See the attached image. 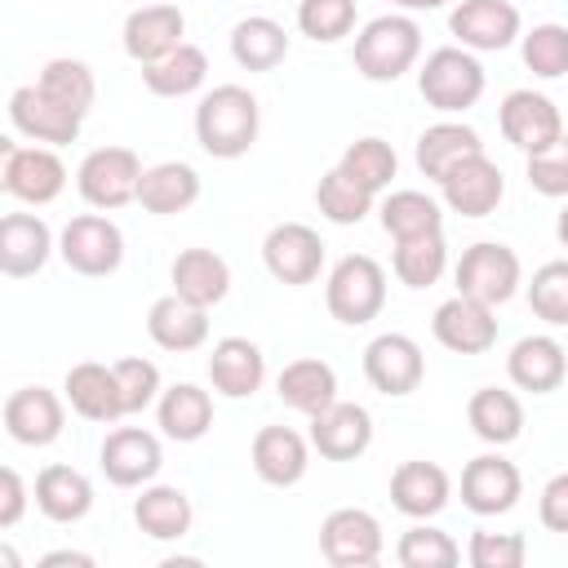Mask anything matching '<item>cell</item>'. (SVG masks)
<instances>
[{"label":"cell","mask_w":568,"mask_h":568,"mask_svg":"<svg viewBox=\"0 0 568 568\" xmlns=\"http://www.w3.org/2000/svg\"><path fill=\"white\" fill-rule=\"evenodd\" d=\"M257 129H262V111L244 84H217L195 106V142L213 160L248 155V146L257 142Z\"/></svg>","instance_id":"6da1fadb"},{"label":"cell","mask_w":568,"mask_h":568,"mask_svg":"<svg viewBox=\"0 0 568 568\" xmlns=\"http://www.w3.org/2000/svg\"><path fill=\"white\" fill-rule=\"evenodd\" d=\"M422 58V27L408 13H382L355 36V71L373 84H390Z\"/></svg>","instance_id":"7a4b0ae2"},{"label":"cell","mask_w":568,"mask_h":568,"mask_svg":"<svg viewBox=\"0 0 568 568\" xmlns=\"http://www.w3.org/2000/svg\"><path fill=\"white\" fill-rule=\"evenodd\" d=\"M417 93L426 98V106L457 115L466 106H475L484 98V67L470 49L444 44L435 53H426L422 71H417Z\"/></svg>","instance_id":"3957f363"},{"label":"cell","mask_w":568,"mask_h":568,"mask_svg":"<svg viewBox=\"0 0 568 568\" xmlns=\"http://www.w3.org/2000/svg\"><path fill=\"white\" fill-rule=\"evenodd\" d=\"M324 302H328V315L337 324H368L382 315L386 306V271L368 257V253H346L333 271H328V284H324Z\"/></svg>","instance_id":"277c9868"},{"label":"cell","mask_w":568,"mask_h":568,"mask_svg":"<svg viewBox=\"0 0 568 568\" xmlns=\"http://www.w3.org/2000/svg\"><path fill=\"white\" fill-rule=\"evenodd\" d=\"M138 182H142V160L129 146H98L75 169V186H80L84 204H93L102 213L138 200Z\"/></svg>","instance_id":"5b68a950"},{"label":"cell","mask_w":568,"mask_h":568,"mask_svg":"<svg viewBox=\"0 0 568 568\" xmlns=\"http://www.w3.org/2000/svg\"><path fill=\"white\" fill-rule=\"evenodd\" d=\"M58 253H62V262L75 275L98 280V275L120 271V262H124V231L111 217H102V213H80V217H71L62 226Z\"/></svg>","instance_id":"8992f818"},{"label":"cell","mask_w":568,"mask_h":568,"mask_svg":"<svg viewBox=\"0 0 568 568\" xmlns=\"http://www.w3.org/2000/svg\"><path fill=\"white\" fill-rule=\"evenodd\" d=\"M453 275H457V293L479 297V302H488V306L510 302V297L519 293V284H524V266H519L515 248L493 244V240L470 244V248L462 253V262H457Z\"/></svg>","instance_id":"52a82bcc"},{"label":"cell","mask_w":568,"mask_h":568,"mask_svg":"<svg viewBox=\"0 0 568 568\" xmlns=\"http://www.w3.org/2000/svg\"><path fill=\"white\" fill-rule=\"evenodd\" d=\"M382 524L377 515L359 510V506H342L320 524V555L333 568H368L382 559Z\"/></svg>","instance_id":"ba28073f"},{"label":"cell","mask_w":568,"mask_h":568,"mask_svg":"<svg viewBox=\"0 0 568 568\" xmlns=\"http://www.w3.org/2000/svg\"><path fill=\"white\" fill-rule=\"evenodd\" d=\"M501 133L515 151L524 155H537V151H550L559 138H564V120H559V106L546 98V93H532V89H510L501 98Z\"/></svg>","instance_id":"9c48e42d"},{"label":"cell","mask_w":568,"mask_h":568,"mask_svg":"<svg viewBox=\"0 0 568 568\" xmlns=\"http://www.w3.org/2000/svg\"><path fill=\"white\" fill-rule=\"evenodd\" d=\"M364 377L373 390H382L390 399L413 395L426 377V355L408 333H377L364 346Z\"/></svg>","instance_id":"30bf717a"},{"label":"cell","mask_w":568,"mask_h":568,"mask_svg":"<svg viewBox=\"0 0 568 568\" xmlns=\"http://www.w3.org/2000/svg\"><path fill=\"white\" fill-rule=\"evenodd\" d=\"M4 151V191L22 204H53L67 186V164L58 160L53 146H13L0 142Z\"/></svg>","instance_id":"8fae6325"},{"label":"cell","mask_w":568,"mask_h":568,"mask_svg":"<svg viewBox=\"0 0 568 568\" xmlns=\"http://www.w3.org/2000/svg\"><path fill=\"white\" fill-rule=\"evenodd\" d=\"M430 333L453 355H484V351L497 346V315H493L488 302L466 297V293H453L448 302L435 306Z\"/></svg>","instance_id":"7c38bea8"},{"label":"cell","mask_w":568,"mask_h":568,"mask_svg":"<svg viewBox=\"0 0 568 568\" xmlns=\"http://www.w3.org/2000/svg\"><path fill=\"white\" fill-rule=\"evenodd\" d=\"M9 120L18 133H27L31 142H44V146H67L80 138V124L84 115L71 111L67 102H58L53 93H44L40 84H22L13 89L9 98Z\"/></svg>","instance_id":"4fadbf2b"},{"label":"cell","mask_w":568,"mask_h":568,"mask_svg":"<svg viewBox=\"0 0 568 568\" xmlns=\"http://www.w3.org/2000/svg\"><path fill=\"white\" fill-rule=\"evenodd\" d=\"M262 262H266V271H271L280 284L302 288V284H311V280L320 275V266H324V240H320L306 222H280V226H271L266 240H262Z\"/></svg>","instance_id":"5bb4252c"},{"label":"cell","mask_w":568,"mask_h":568,"mask_svg":"<svg viewBox=\"0 0 568 568\" xmlns=\"http://www.w3.org/2000/svg\"><path fill=\"white\" fill-rule=\"evenodd\" d=\"M98 462H102V475L115 484V488H142L160 475L164 466V448L151 430L142 426H115L102 448H98Z\"/></svg>","instance_id":"9a60e30c"},{"label":"cell","mask_w":568,"mask_h":568,"mask_svg":"<svg viewBox=\"0 0 568 568\" xmlns=\"http://www.w3.org/2000/svg\"><path fill=\"white\" fill-rule=\"evenodd\" d=\"M524 497V475L501 453H479L462 470V506L470 515H506Z\"/></svg>","instance_id":"2e32d148"},{"label":"cell","mask_w":568,"mask_h":568,"mask_svg":"<svg viewBox=\"0 0 568 568\" xmlns=\"http://www.w3.org/2000/svg\"><path fill=\"white\" fill-rule=\"evenodd\" d=\"M439 191H444V204L462 217H488L501 195H506V178L501 169L479 151V155H466L457 160L444 178H439Z\"/></svg>","instance_id":"e0dca14e"},{"label":"cell","mask_w":568,"mask_h":568,"mask_svg":"<svg viewBox=\"0 0 568 568\" xmlns=\"http://www.w3.org/2000/svg\"><path fill=\"white\" fill-rule=\"evenodd\" d=\"M448 31L470 53H497L519 40V9L510 0H462L448 13Z\"/></svg>","instance_id":"ac0fdd59"},{"label":"cell","mask_w":568,"mask_h":568,"mask_svg":"<svg viewBox=\"0 0 568 568\" xmlns=\"http://www.w3.org/2000/svg\"><path fill=\"white\" fill-rule=\"evenodd\" d=\"M368 444H373V417L364 404L333 399L324 413L311 417V448L324 462H355L368 453Z\"/></svg>","instance_id":"d6986e66"},{"label":"cell","mask_w":568,"mask_h":568,"mask_svg":"<svg viewBox=\"0 0 568 568\" xmlns=\"http://www.w3.org/2000/svg\"><path fill=\"white\" fill-rule=\"evenodd\" d=\"M182 31H186V18L178 4L169 0H155V4H138L129 18H124V53L146 67L164 53H173L182 44Z\"/></svg>","instance_id":"ffe728a7"},{"label":"cell","mask_w":568,"mask_h":568,"mask_svg":"<svg viewBox=\"0 0 568 568\" xmlns=\"http://www.w3.org/2000/svg\"><path fill=\"white\" fill-rule=\"evenodd\" d=\"M67 426V413H62V399L44 386H22L4 399V430L9 439L27 444V448H44L62 435Z\"/></svg>","instance_id":"44dd1931"},{"label":"cell","mask_w":568,"mask_h":568,"mask_svg":"<svg viewBox=\"0 0 568 568\" xmlns=\"http://www.w3.org/2000/svg\"><path fill=\"white\" fill-rule=\"evenodd\" d=\"M506 373L519 390H532V395H550L564 386L568 377V355L564 346L550 337V333H532V337H519L506 355Z\"/></svg>","instance_id":"7402d4cb"},{"label":"cell","mask_w":568,"mask_h":568,"mask_svg":"<svg viewBox=\"0 0 568 568\" xmlns=\"http://www.w3.org/2000/svg\"><path fill=\"white\" fill-rule=\"evenodd\" d=\"M53 253V231L36 213H4L0 222V271L9 280L36 275Z\"/></svg>","instance_id":"603a6c76"},{"label":"cell","mask_w":568,"mask_h":568,"mask_svg":"<svg viewBox=\"0 0 568 568\" xmlns=\"http://www.w3.org/2000/svg\"><path fill=\"white\" fill-rule=\"evenodd\" d=\"M453 497V484H448V470L435 466V462H399L395 475H390V506L408 519H430L448 506Z\"/></svg>","instance_id":"cb8c5ba5"},{"label":"cell","mask_w":568,"mask_h":568,"mask_svg":"<svg viewBox=\"0 0 568 568\" xmlns=\"http://www.w3.org/2000/svg\"><path fill=\"white\" fill-rule=\"evenodd\" d=\"M146 333L160 351H173V355H186V351H200L209 342V311L169 293L160 302H151L146 311Z\"/></svg>","instance_id":"d4e9b609"},{"label":"cell","mask_w":568,"mask_h":568,"mask_svg":"<svg viewBox=\"0 0 568 568\" xmlns=\"http://www.w3.org/2000/svg\"><path fill=\"white\" fill-rule=\"evenodd\" d=\"M209 382L226 399H248L266 382V355L248 337H222L209 355Z\"/></svg>","instance_id":"484cf974"},{"label":"cell","mask_w":568,"mask_h":568,"mask_svg":"<svg viewBox=\"0 0 568 568\" xmlns=\"http://www.w3.org/2000/svg\"><path fill=\"white\" fill-rule=\"evenodd\" d=\"M67 404L84 417V422H120L124 417V399H120V382H115V368L98 364V359H84L75 368H67Z\"/></svg>","instance_id":"4316f807"},{"label":"cell","mask_w":568,"mask_h":568,"mask_svg":"<svg viewBox=\"0 0 568 568\" xmlns=\"http://www.w3.org/2000/svg\"><path fill=\"white\" fill-rule=\"evenodd\" d=\"M311 466V444L293 430V426H262L253 435V470L275 484V488H293Z\"/></svg>","instance_id":"83f0119b"},{"label":"cell","mask_w":568,"mask_h":568,"mask_svg":"<svg viewBox=\"0 0 568 568\" xmlns=\"http://www.w3.org/2000/svg\"><path fill=\"white\" fill-rule=\"evenodd\" d=\"M169 280H173V293L178 297H186V302H195V306H217L226 293H231V266H226V257H217L213 248H182L178 257H173V271H169Z\"/></svg>","instance_id":"f1b7e54d"},{"label":"cell","mask_w":568,"mask_h":568,"mask_svg":"<svg viewBox=\"0 0 568 568\" xmlns=\"http://www.w3.org/2000/svg\"><path fill=\"white\" fill-rule=\"evenodd\" d=\"M36 506L53 524H75V519H84L93 510V484L75 466L53 462V466H44L36 475Z\"/></svg>","instance_id":"f546056e"},{"label":"cell","mask_w":568,"mask_h":568,"mask_svg":"<svg viewBox=\"0 0 568 568\" xmlns=\"http://www.w3.org/2000/svg\"><path fill=\"white\" fill-rule=\"evenodd\" d=\"M200 200V173L182 160H160L151 169H142V182H138V204L155 217H169V213H182Z\"/></svg>","instance_id":"4dcf8cb0"},{"label":"cell","mask_w":568,"mask_h":568,"mask_svg":"<svg viewBox=\"0 0 568 568\" xmlns=\"http://www.w3.org/2000/svg\"><path fill=\"white\" fill-rule=\"evenodd\" d=\"M155 417H160V430L178 444H195L209 435L213 426V399L209 390H200L195 382H178L169 390H160L155 399Z\"/></svg>","instance_id":"1f68e13d"},{"label":"cell","mask_w":568,"mask_h":568,"mask_svg":"<svg viewBox=\"0 0 568 568\" xmlns=\"http://www.w3.org/2000/svg\"><path fill=\"white\" fill-rule=\"evenodd\" d=\"M133 519L155 541H182L191 532V497L173 484H142V497L133 501Z\"/></svg>","instance_id":"d6a6232c"},{"label":"cell","mask_w":568,"mask_h":568,"mask_svg":"<svg viewBox=\"0 0 568 568\" xmlns=\"http://www.w3.org/2000/svg\"><path fill=\"white\" fill-rule=\"evenodd\" d=\"M275 390H280V399H284L288 408L315 417V413H324V408L337 399V373H333V364H324V359H293V364L280 368Z\"/></svg>","instance_id":"836d02e7"},{"label":"cell","mask_w":568,"mask_h":568,"mask_svg":"<svg viewBox=\"0 0 568 568\" xmlns=\"http://www.w3.org/2000/svg\"><path fill=\"white\" fill-rule=\"evenodd\" d=\"M466 422L484 444L501 448V444H515L524 435V404L501 386H479L466 404Z\"/></svg>","instance_id":"e575fe53"},{"label":"cell","mask_w":568,"mask_h":568,"mask_svg":"<svg viewBox=\"0 0 568 568\" xmlns=\"http://www.w3.org/2000/svg\"><path fill=\"white\" fill-rule=\"evenodd\" d=\"M204 80H209V58H204V49H195L186 40L173 53H164V58L142 67V84L155 98H191Z\"/></svg>","instance_id":"d590c367"},{"label":"cell","mask_w":568,"mask_h":568,"mask_svg":"<svg viewBox=\"0 0 568 568\" xmlns=\"http://www.w3.org/2000/svg\"><path fill=\"white\" fill-rule=\"evenodd\" d=\"M479 151H484V142H479V133H475L470 124L439 120V124L422 129V138H417V169H422L426 178H435V182H439L457 160L479 155Z\"/></svg>","instance_id":"8d00e7d4"},{"label":"cell","mask_w":568,"mask_h":568,"mask_svg":"<svg viewBox=\"0 0 568 568\" xmlns=\"http://www.w3.org/2000/svg\"><path fill=\"white\" fill-rule=\"evenodd\" d=\"M288 53V31L275 22V18H244L235 22L231 31V58L244 67V71H271L280 67Z\"/></svg>","instance_id":"74e56055"},{"label":"cell","mask_w":568,"mask_h":568,"mask_svg":"<svg viewBox=\"0 0 568 568\" xmlns=\"http://www.w3.org/2000/svg\"><path fill=\"white\" fill-rule=\"evenodd\" d=\"M382 231L390 240L430 235V231H444V213L426 191H390L382 200Z\"/></svg>","instance_id":"f35d334b"},{"label":"cell","mask_w":568,"mask_h":568,"mask_svg":"<svg viewBox=\"0 0 568 568\" xmlns=\"http://www.w3.org/2000/svg\"><path fill=\"white\" fill-rule=\"evenodd\" d=\"M399 284L408 288H430L444 266H448V244H444V231H430V235H413V240H395V257H390Z\"/></svg>","instance_id":"ab89813d"},{"label":"cell","mask_w":568,"mask_h":568,"mask_svg":"<svg viewBox=\"0 0 568 568\" xmlns=\"http://www.w3.org/2000/svg\"><path fill=\"white\" fill-rule=\"evenodd\" d=\"M315 209L333 222V226H355V222H364L368 213H373V191H364L355 178H346L337 164L320 178V186H315Z\"/></svg>","instance_id":"60d3db41"},{"label":"cell","mask_w":568,"mask_h":568,"mask_svg":"<svg viewBox=\"0 0 568 568\" xmlns=\"http://www.w3.org/2000/svg\"><path fill=\"white\" fill-rule=\"evenodd\" d=\"M36 84L44 93H53L58 102H67L71 111H80V115H89V106L98 98V80L89 71V62H80V58H49L40 67V80Z\"/></svg>","instance_id":"b9f144b4"},{"label":"cell","mask_w":568,"mask_h":568,"mask_svg":"<svg viewBox=\"0 0 568 568\" xmlns=\"http://www.w3.org/2000/svg\"><path fill=\"white\" fill-rule=\"evenodd\" d=\"M337 169H342L346 178H355L364 191L377 195V191L390 186L399 160H395V146H390V142H382V138H359V142H351V146L342 151Z\"/></svg>","instance_id":"7bdbcfd3"},{"label":"cell","mask_w":568,"mask_h":568,"mask_svg":"<svg viewBox=\"0 0 568 568\" xmlns=\"http://www.w3.org/2000/svg\"><path fill=\"white\" fill-rule=\"evenodd\" d=\"M519 53H524V67L541 80L568 75V27L564 22H537L532 31L519 36Z\"/></svg>","instance_id":"ee69618b"},{"label":"cell","mask_w":568,"mask_h":568,"mask_svg":"<svg viewBox=\"0 0 568 568\" xmlns=\"http://www.w3.org/2000/svg\"><path fill=\"white\" fill-rule=\"evenodd\" d=\"M395 559L404 568H453L462 559V546L444 532V528H430V524H413L399 546H395Z\"/></svg>","instance_id":"f6af8a7d"},{"label":"cell","mask_w":568,"mask_h":568,"mask_svg":"<svg viewBox=\"0 0 568 568\" xmlns=\"http://www.w3.org/2000/svg\"><path fill=\"white\" fill-rule=\"evenodd\" d=\"M528 306H532V315L546 320L550 328H568V257L546 262V266L532 271Z\"/></svg>","instance_id":"bcb514c9"},{"label":"cell","mask_w":568,"mask_h":568,"mask_svg":"<svg viewBox=\"0 0 568 568\" xmlns=\"http://www.w3.org/2000/svg\"><path fill=\"white\" fill-rule=\"evenodd\" d=\"M297 31L315 44H333L355 31V0H302Z\"/></svg>","instance_id":"7dc6e473"},{"label":"cell","mask_w":568,"mask_h":568,"mask_svg":"<svg viewBox=\"0 0 568 568\" xmlns=\"http://www.w3.org/2000/svg\"><path fill=\"white\" fill-rule=\"evenodd\" d=\"M115 368V382H120V399H124V417L129 413H142V408H151L155 399H160V368L151 364V359H142V355H124V359H115L111 364Z\"/></svg>","instance_id":"c3c4849f"},{"label":"cell","mask_w":568,"mask_h":568,"mask_svg":"<svg viewBox=\"0 0 568 568\" xmlns=\"http://www.w3.org/2000/svg\"><path fill=\"white\" fill-rule=\"evenodd\" d=\"M466 559L475 568H524L528 541H524V532H470Z\"/></svg>","instance_id":"681fc988"},{"label":"cell","mask_w":568,"mask_h":568,"mask_svg":"<svg viewBox=\"0 0 568 568\" xmlns=\"http://www.w3.org/2000/svg\"><path fill=\"white\" fill-rule=\"evenodd\" d=\"M528 186L537 195H550V200H564L568 195V133L550 151L528 155Z\"/></svg>","instance_id":"f907efd6"},{"label":"cell","mask_w":568,"mask_h":568,"mask_svg":"<svg viewBox=\"0 0 568 568\" xmlns=\"http://www.w3.org/2000/svg\"><path fill=\"white\" fill-rule=\"evenodd\" d=\"M537 515H541V524L550 532H568V470L555 475V479H546L541 501H537Z\"/></svg>","instance_id":"816d5d0a"},{"label":"cell","mask_w":568,"mask_h":568,"mask_svg":"<svg viewBox=\"0 0 568 568\" xmlns=\"http://www.w3.org/2000/svg\"><path fill=\"white\" fill-rule=\"evenodd\" d=\"M22 510H27V484L13 466H4L0 470V528H13L22 519Z\"/></svg>","instance_id":"f5cc1de1"},{"label":"cell","mask_w":568,"mask_h":568,"mask_svg":"<svg viewBox=\"0 0 568 568\" xmlns=\"http://www.w3.org/2000/svg\"><path fill=\"white\" fill-rule=\"evenodd\" d=\"M93 568V555H84V550H49L44 559H40V568Z\"/></svg>","instance_id":"db71d44e"},{"label":"cell","mask_w":568,"mask_h":568,"mask_svg":"<svg viewBox=\"0 0 568 568\" xmlns=\"http://www.w3.org/2000/svg\"><path fill=\"white\" fill-rule=\"evenodd\" d=\"M390 4H399V9H408V13H422V9L430 13V9H444L448 0H390Z\"/></svg>","instance_id":"11a10c76"},{"label":"cell","mask_w":568,"mask_h":568,"mask_svg":"<svg viewBox=\"0 0 568 568\" xmlns=\"http://www.w3.org/2000/svg\"><path fill=\"white\" fill-rule=\"evenodd\" d=\"M555 235H559V244H564V248H568V209H564V213H559V222H555Z\"/></svg>","instance_id":"9f6ffc18"},{"label":"cell","mask_w":568,"mask_h":568,"mask_svg":"<svg viewBox=\"0 0 568 568\" xmlns=\"http://www.w3.org/2000/svg\"><path fill=\"white\" fill-rule=\"evenodd\" d=\"M133 4H155V0H133Z\"/></svg>","instance_id":"6f0895ef"}]
</instances>
